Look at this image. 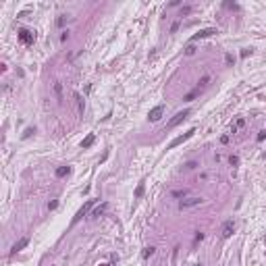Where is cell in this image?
<instances>
[{"label": "cell", "mask_w": 266, "mask_h": 266, "mask_svg": "<svg viewBox=\"0 0 266 266\" xmlns=\"http://www.w3.org/2000/svg\"><path fill=\"white\" fill-rule=\"evenodd\" d=\"M204 200L200 196H189V197H185V200H181L179 202V208L181 210H187V208H193V206H200Z\"/></svg>", "instance_id": "1"}, {"label": "cell", "mask_w": 266, "mask_h": 266, "mask_svg": "<svg viewBox=\"0 0 266 266\" xmlns=\"http://www.w3.org/2000/svg\"><path fill=\"white\" fill-rule=\"evenodd\" d=\"M189 115H191V110H181V112H177V115H175L173 119H171V121L166 123V129H173V127H177V125H179V123H183V121H185V119H187Z\"/></svg>", "instance_id": "2"}, {"label": "cell", "mask_w": 266, "mask_h": 266, "mask_svg": "<svg viewBox=\"0 0 266 266\" xmlns=\"http://www.w3.org/2000/svg\"><path fill=\"white\" fill-rule=\"evenodd\" d=\"M92 206H94V200H87V202H85V204H83V206L79 208V212H77V214L73 216V225H75V222H79V220L83 218V216H85L87 212H90V208H92Z\"/></svg>", "instance_id": "3"}, {"label": "cell", "mask_w": 266, "mask_h": 266, "mask_svg": "<svg viewBox=\"0 0 266 266\" xmlns=\"http://www.w3.org/2000/svg\"><path fill=\"white\" fill-rule=\"evenodd\" d=\"M193 133H196V129H189V131H187V133H183V135H179V137H175L173 141H171V144H168V148H171V150H173V148H177V146H181V144H183V141H187V139L191 137V135H193Z\"/></svg>", "instance_id": "4"}, {"label": "cell", "mask_w": 266, "mask_h": 266, "mask_svg": "<svg viewBox=\"0 0 266 266\" xmlns=\"http://www.w3.org/2000/svg\"><path fill=\"white\" fill-rule=\"evenodd\" d=\"M19 40L23 42L25 46H31L35 42V34H31L29 29H21V31H19Z\"/></svg>", "instance_id": "5"}, {"label": "cell", "mask_w": 266, "mask_h": 266, "mask_svg": "<svg viewBox=\"0 0 266 266\" xmlns=\"http://www.w3.org/2000/svg\"><path fill=\"white\" fill-rule=\"evenodd\" d=\"M218 34V29H214V27H208V29H200L193 37H191V42H197V40H204V37H210V35Z\"/></svg>", "instance_id": "6"}, {"label": "cell", "mask_w": 266, "mask_h": 266, "mask_svg": "<svg viewBox=\"0 0 266 266\" xmlns=\"http://www.w3.org/2000/svg\"><path fill=\"white\" fill-rule=\"evenodd\" d=\"M233 231H235V222H233V220H225V225H222V237H225V239H229V237H231L233 235Z\"/></svg>", "instance_id": "7"}, {"label": "cell", "mask_w": 266, "mask_h": 266, "mask_svg": "<svg viewBox=\"0 0 266 266\" xmlns=\"http://www.w3.org/2000/svg\"><path fill=\"white\" fill-rule=\"evenodd\" d=\"M27 243H29V237H21L19 241L12 245V250H11V254H17V252H21L23 247H27Z\"/></svg>", "instance_id": "8"}, {"label": "cell", "mask_w": 266, "mask_h": 266, "mask_svg": "<svg viewBox=\"0 0 266 266\" xmlns=\"http://www.w3.org/2000/svg\"><path fill=\"white\" fill-rule=\"evenodd\" d=\"M162 115H164V106H156V108H152V110H150V115H148V116H150V121H158V119H160V116Z\"/></svg>", "instance_id": "9"}, {"label": "cell", "mask_w": 266, "mask_h": 266, "mask_svg": "<svg viewBox=\"0 0 266 266\" xmlns=\"http://www.w3.org/2000/svg\"><path fill=\"white\" fill-rule=\"evenodd\" d=\"M94 141H96V135H94V133H90L87 137H85L83 141H81V148H83V150H85V148H90V146H92Z\"/></svg>", "instance_id": "10"}, {"label": "cell", "mask_w": 266, "mask_h": 266, "mask_svg": "<svg viewBox=\"0 0 266 266\" xmlns=\"http://www.w3.org/2000/svg\"><path fill=\"white\" fill-rule=\"evenodd\" d=\"M106 206H108L106 202H104V204H102V206H98V208H96V210H94V212H92V216H94V218H98V216H102V214H104V210H106Z\"/></svg>", "instance_id": "11"}, {"label": "cell", "mask_w": 266, "mask_h": 266, "mask_svg": "<svg viewBox=\"0 0 266 266\" xmlns=\"http://www.w3.org/2000/svg\"><path fill=\"white\" fill-rule=\"evenodd\" d=\"M54 94H56V98H58V102H62V85L60 83H54Z\"/></svg>", "instance_id": "12"}, {"label": "cell", "mask_w": 266, "mask_h": 266, "mask_svg": "<svg viewBox=\"0 0 266 266\" xmlns=\"http://www.w3.org/2000/svg\"><path fill=\"white\" fill-rule=\"evenodd\" d=\"M73 98H75V102H77V110H79V112H83V98H81L77 92L73 94Z\"/></svg>", "instance_id": "13"}, {"label": "cell", "mask_w": 266, "mask_h": 266, "mask_svg": "<svg viewBox=\"0 0 266 266\" xmlns=\"http://www.w3.org/2000/svg\"><path fill=\"white\" fill-rule=\"evenodd\" d=\"M65 175H69V166H58L56 168V177H65Z\"/></svg>", "instance_id": "14"}, {"label": "cell", "mask_w": 266, "mask_h": 266, "mask_svg": "<svg viewBox=\"0 0 266 266\" xmlns=\"http://www.w3.org/2000/svg\"><path fill=\"white\" fill-rule=\"evenodd\" d=\"M197 96H200V90H197V87H196L193 92H189V94H187V96H185V98H183V100H187V102H189V100H193V98H197Z\"/></svg>", "instance_id": "15"}, {"label": "cell", "mask_w": 266, "mask_h": 266, "mask_svg": "<svg viewBox=\"0 0 266 266\" xmlns=\"http://www.w3.org/2000/svg\"><path fill=\"white\" fill-rule=\"evenodd\" d=\"M144 187H146V181H141L137 185V189H135V197H141L144 196Z\"/></svg>", "instance_id": "16"}, {"label": "cell", "mask_w": 266, "mask_h": 266, "mask_svg": "<svg viewBox=\"0 0 266 266\" xmlns=\"http://www.w3.org/2000/svg\"><path fill=\"white\" fill-rule=\"evenodd\" d=\"M208 83H210V77H208V75H206V77H202V79H200V85H197V90H202V87H206Z\"/></svg>", "instance_id": "17"}, {"label": "cell", "mask_w": 266, "mask_h": 266, "mask_svg": "<svg viewBox=\"0 0 266 266\" xmlns=\"http://www.w3.org/2000/svg\"><path fill=\"white\" fill-rule=\"evenodd\" d=\"M243 125H245V121H243V119H239V121H237V125H235V127L231 129V133H237V131H239V129H241Z\"/></svg>", "instance_id": "18"}, {"label": "cell", "mask_w": 266, "mask_h": 266, "mask_svg": "<svg viewBox=\"0 0 266 266\" xmlns=\"http://www.w3.org/2000/svg\"><path fill=\"white\" fill-rule=\"evenodd\" d=\"M144 258H146V260H148V258H150V256H154V247H146V250H144Z\"/></svg>", "instance_id": "19"}, {"label": "cell", "mask_w": 266, "mask_h": 266, "mask_svg": "<svg viewBox=\"0 0 266 266\" xmlns=\"http://www.w3.org/2000/svg\"><path fill=\"white\" fill-rule=\"evenodd\" d=\"M56 23H58V27H62V25L67 23V15H60V17H58V21H56Z\"/></svg>", "instance_id": "20"}, {"label": "cell", "mask_w": 266, "mask_h": 266, "mask_svg": "<svg viewBox=\"0 0 266 266\" xmlns=\"http://www.w3.org/2000/svg\"><path fill=\"white\" fill-rule=\"evenodd\" d=\"M229 162H231L233 166H237V164H239V158H237V156H231V158H229Z\"/></svg>", "instance_id": "21"}, {"label": "cell", "mask_w": 266, "mask_h": 266, "mask_svg": "<svg viewBox=\"0 0 266 266\" xmlns=\"http://www.w3.org/2000/svg\"><path fill=\"white\" fill-rule=\"evenodd\" d=\"M187 54H189V56H191V54H193V52H196V48H193V44H189V46H187V50H185Z\"/></svg>", "instance_id": "22"}, {"label": "cell", "mask_w": 266, "mask_h": 266, "mask_svg": "<svg viewBox=\"0 0 266 266\" xmlns=\"http://www.w3.org/2000/svg\"><path fill=\"white\" fill-rule=\"evenodd\" d=\"M185 193H187L185 189H183V191H173V196H175V197H183V196H185Z\"/></svg>", "instance_id": "23"}, {"label": "cell", "mask_w": 266, "mask_h": 266, "mask_svg": "<svg viewBox=\"0 0 266 266\" xmlns=\"http://www.w3.org/2000/svg\"><path fill=\"white\" fill-rule=\"evenodd\" d=\"M266 139V131H260V133H258V141H264Z\"/></svg>", "instance_id": "24"}, {"label": "cell", "mask_w": 266, "mask_h": 266, "mask_svg": "<svg viewBox=\"0 0 266 266\" xmlns=\"http://www.w3.org/2000/svg\"><path fill=\"white\" fill-rule=\"evenodd\" d=\"M31 133H34V129H25V133H23V137L27 139V137H31Z\"/></svg>", "instance_id": "25"}, {"label": "cell", "mask_w": 266, "mask_h": 266, "mask_svg": "<svg viewBox=\"0 0 266 266\" xmlns=\"http://www.w3.org/2000/svg\"><path fill=\"white\" fill-rule=\"evenodd\" d=\"M250 54H252V50H247V48H245V50H241V56H243V58L250 56Z\"/></svg>", "instance_id": "26"}, {"label": "cell", "mask_w": 266, "mask_h": 266, "mask_svg": "<svg viewBox=\"0 0 266 266\" xmlns=\"http://www.w3.org/2000/svg\"><path fill=\"white\" fill-rule=\"evenodd\" d=\"M56 206H58V202H56V200H54V202H50V204H48V208H50V210H54V208H56Z\"/></svg>", "instance_id": "27"}, {"label": "cell", "mask_w": 266, "mask_h": 266, "mask_svg": "<svg viewBox=\"0 0 266 266\" xmlns=\"http://www.w3.org/2000/svg\"><path fill=\"white\" fill-rule=\"evenodd\" d=\"M202 239H204V233H196V243L202 241Z\"/></svg>", "instance_id": "28"}, {"label": "cell", "mask_w": 266, "mask_h": 266, "mask_svg": "<svg viewBox=\"0 0 266 266\" xmlns=\"http://www.w3.org/2000/svg\"><path fill=\"white\" fill-rule=\"evenodd\" d=\"M100 266H108V264H100Z\"/></svg>", "instance_id": "29"}, {"label": "cell", "mask_w": 266, "mask_h": 266, "mask_svg": "<svg viewBox=\"0 0 266 266\" xmlns=\"http://www.w3.org/2000/svg\"><path fill=\"white\" fill-rule=\"evenodd\" d=\"M193 266H200V264H193Z\"/></svg>", "instance_id": "30"}]
</instances>
